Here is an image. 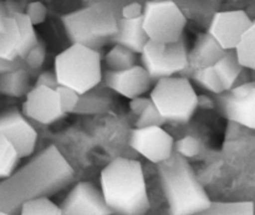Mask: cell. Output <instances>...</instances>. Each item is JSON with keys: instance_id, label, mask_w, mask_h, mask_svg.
<instances>
[{"instance_id": "cell-10", "label": "cell", "mask_w": 255, "mask_h": 215, "mask_svg": "<svg viewBox=\"0 0 255 215\" xmlns=\"http://www.w3.org/2000/svg\"><path fill=\"white\" fill-rule=\"evenodd\" d=\"M0 132L14 146L20 158L30 157L35 152L37 132L19 109L10 108L0 113Z\"/></svg>"}, {"instance_id": "cell-13", "label": "cell", "mask_w": 255, "mask_h": 215, "mask_svg": "<svg viewBox=\"0 0 255 215\" xmlns=\"http://www.w3.org/2000/svg\"><path fill=\"white\" fill-rule=\"evenodd\" d=\"M60 207L62 215H114L101 191L89 182L77 183Z\"/></svg>"}, {"instance_id": "cell-4", "label": "cell", "mask_w": 255, "mask_h": 215, "mask_svg": "<svg viewBox=\"0 0 255 215\" xmlns=\"http://www.w3.org/2000/svg\"><path fill=\"white\" fill-rule=\"evenodd\" d=\"M158 174L169 215H194L212 204L187 158L176 152L168 161L158 164Z\"/></svg>"}, {"instance_id": "cell-33", "label": "cell", "mask_w": 255, "mask_h": 215, "mask_svg": "<svg viewBox=\"0 0 255 215\" xmlns=\"http://www.w3.org/2000/svg\"><path fill=\"white\" fill-rule=\"evenodd\" d=\"M144 4H141L138 1H128L122 6L121 9V17L126 20L139 19L143 16Z\"/></svg>"}, {"instance_id": "cell-31", "label": "cell", "mask_w": 255, "mask_h": 215, "mask_svg": "<svg viewBox=\"0 0 255 215\" xmlns=\"http://www.w3.org/2000/svg\"><path fill=\"white\" fill-rule=\"evenodd\" d=\"M24 12L27 15V17H29L30 21L32 22V25L36 26V25L42 24V22L46 20L47 7L46 5L42 1H40V0H35V1L29 2V4L25 6Z\"/></svg>"}, {"instance_id": "cell-5", "label": "cell", "mask_w": 255, "mask_h": 215, "mask_svg": "<svg viewBox=\"0 0 255 215\" xmlns=\"http://www.w3.org/2000/svg\"><path fill=\"white\" fill-rule=\"evenodd\" d=\"M54 71L60 86L77 94H87L104 80L102 59L99 50L81 44H71L56 55Z\"/></svg>"}, {"instance_id": "cell-23", "label": "cell", "mask_w": 255, "mask_h": 215, "mask_svg": "<svg viewBox=\"0 0 255 215\" xmlns=\"http://www.w3.org/2000/svg\"><path fill=\"white\" fill-rule=\"evenodd\" d=\"M236 54L243 69L255 71V20L236 47Z\"/></svg>"}, {"instance_id": "cell-3", "label": "cell", "mask_w": 255, "mask_h": 215, "mask_svg": "<svg viewBox=\"0 0 255 215\" xmlns=\"http://www.w3.org/2000/svg\"><path fill=\"white\" fill-rule=\"evenodd\" d=\"M125 4L122 0H104L64 15L62 24L70 41L96 50L114 42Z\"/></svg>"}, {"instance_id": "cell-14", "label": "cell", "mask_w": 255, "mask_h": 215, "mask_svg": "<svg viewBox=\"0 0 255 215\" xmlns=\"http://www.w3.org/2000/svg\"><path fill=\"white\" fill-rule=\"evenodd\" d=\"M219 105L227 118L255 129V85L234 87L221 97Z\"/></svg>"}, {"instance_id": "cell-8", "label": "cell", "mask_w": 255, "mask_h": 215, "mask_svg": "<svg viewBox=\"0 0 255 215\" xmlns=\"http://www.w3.org/2000/svg\"><path fill=\"white\" fill-rule=\"evenodd\" d=\"M141 61L154 81L183 74L189 69V50L186 37L171 44L148 40L141 52Z\"/></svg>"}, {"instance_id": "cell-34", "label": "cell", "mask_w": 255, "mask_h": 215, "mask_svg": "<svg viewBox=\"0 0 255 215\" xmlns=\"http://www.w3.org/2000/svg\"><path fill=\"white\" fill-rule=\"evenodd\" d=\"M24 10L25 7H22L16 0H0V24L6 16L15 12H24Z\"/></svg>"}, {"instance_id": "cell-22", "label": "cell", "mask_w": 255, "mask_h": 215, "mask_svg": "<svg viewBox=\"0 0 255 215\" xmlns=\"http://www.w3.org/2000/svg\"><path fill=\"white\" fill-rule=\"evenodd\" d=\"M194 215H255L252 202H212L211 206Z\"/></svg>"}, {"instance_id": "cell-6", "label": "cell", "mask_w": 255, "mask_h": 215, "mask_svg": "<svg viewBox=\"0 0 255 215\" xmlns=\"http://www.w3.org/2000/svg\"><path fill=\"white\" fill-rule=\"evenodd\" d=\"M149 99L166 121L186 123L199 106V97L191 80L186 76H171L158 80Z\"/></svg>"}, {"instance_id": "cell-20", "label": "cell", "mask_w": 255, "mask_h": 215, "mask_svg": "<svg viewBox=\"0 0 255 215\" xmlns=\"http://www.w3.org/2000/svg\"><path fill=\"white\" fill-rule=\"evenodd\" d=\"M213 67L218 75V79L223 86L224 92H229L231 90H233L234 84L237 82L242 70H243V66L237 57L236 51L234 50L227 51L224 56Z\"/></svg>"}, {"instance_id": "cell-37", "label": "cell", "mask_w": 255, "mask_h": 215, "mask_svg": "<svg viewBox=\"0 0 255 215\" xmlns=\"http://www.w3.org/2000/svg\"><path fill=\"white\" fill-rule=\"evenodd\" d=\"M21 64H22V61L9 62V61H4V60L0 59V75L4 74V72L11 71V70L16 69V67H19Z\"/></svg>"}, {"instance_id": "cell-15", "label": "cell", "mask_w": 255, "mask_h": 215, "mask_svg": "<svg viewBox=\"0 0 255 215\" xmlns=\"http://www.w3.org/2000/svg\"><path fill=\"white\" fill-rule=\"evenodd\" d=\"M105 84L112 91L126 99L142 97L151 87L152 79L142 65H134L122 71H104Z\"/></svg>"}, {"instance_id": "cell-21", "label": "cell", "mask_w": 255, "mask_h": 215, "mask_svg": "<svg viewBox=\"0 0 255 215\" xmlns=\"http://www.w3.org/2000/svg\"><path fill=\"white\" fill-rule=\"evenodd\" d=\"M137 55L138 54L122 46V45L115 44L105 56L107 70H110V71H122V70L129 69V67L137 65Z\"/></svg>"}, {"instance_id": "cell-11", "label": "cell", "mask_w": 255, "mask_h": 215, "mask_svg": "<svg viewBox=\"0 0 255 215\" xmlns=\"http://www.w3.org/2000/svg\"><path fill=\"white\" fill-rule=\"evenodd\" d=\"M253 24L244 10L216 12L209 24L208 32L226 51L236 50L247 30Z\"/></svg>"}, {"instance_id": "cell-38", "label": "cell", "mask_w": 255, "mask_h": 215, "mask_svg": "<svg viewBox=\"0 0 255 215\" xmlns=\"http://www.w3.org/2000/svg\"><path fill=\"white\" fill-rule=\"evenodd\" d=\"M0 215H14V214H10V213H6V212L0 211Z\"/></svg>"}, {"instance_id": "cell-26", "label": "cell", "mask_w": 255, "mask_h": 215, "mask_svg": "<svg viewBox=\"0 0 255 215\" xmlns=\"http://www.w3.org/2000/svg\"><path fill=\"white\" fill-rule=\"evenodd\" d=\"M20 215H62V213L61 207L54 203L49 197H41L22 204Z\"/></svg>"}, {"instance_id": "cell-9", "label": "cell", "mask_w": 255, "mask_h": 215, "mask_svg": "<svg viewBox=\"0 0 255 215\" xmlns=\"http://www.w3.org/2000/svg\"><path fill=\"white\" fill-rule=\"evenodd\" d=\"M129 144L137 153L149 162L161 164L173 156L176 142L166 129L154 126L134 128L131 133Z\"/></svg>"}, {"instance_id": "cell-24", "label": "cell", "mask_w": 255, "mask_h": 215, "mask_svg": "<svg viewBox=\"0 0 255 215\" xmlns=\"http://www.w3.org/2000/svg\"><path fill=\"white\" fill-rule=\"evenodd\" d=\"M20 157L9 139L0 132V179L9 178L19 164Z\"/></svg>"}, {"instance_id": "cell-28", "label": "cell", "mask_w": 255, "mask_h": 215, "mask_svg": "<svg viewBox=\"0 0 255 215\" xmlns=\"http://www.w3.org/2000/svg\"><path fill=\"white\" fill-rule=\"evenodd\" d=\"M166 122L164 117L159 113L157 107L154 106L153 102L149 101L146 108L138 114V118L136 122V128H146V127H162Z\"/></svg>"}, {"instance_id": "cell-29", "label": "cell", "mask_w": 255, "mask_h": 215, "mask_svg": "<svg viewBox=\"0 0 255 215\" xmlns=\"http://www.w3.org/2000/svg\"><path fill=\"white\" fill-rule=\"evenodd\" d=\"M45 60H46V46H45L44 41L40 40L36 46L22 60V62L30 72H35L41 69L42 65L45 64Z\"/></svg>"}, {"instance_id": "cell-7", "label": "cell", "mask_w": 255, "mask_h": 215, "mask_svg": "<svg viewBox=\"0 0 255 215\" xmlns=\"http://www.w3.org/2000/svg\"><path fill=\"white\" fill-rule=\"evenodd\" d=\"M142 24L151 41L171 44L184 36L187 15L173 0H147Z\"/></svg>"}, {"instance_id": "cell-25", "label": "cell", "mask_w": 255, "mask_h": 215, "mask_svg": "<svg viewBox=\"0 0 255 215\" xmlns=\"http://www.w3.org/2000/svg\"><path fill=\"white\" fill-rule=\"evenodd\" d=\"M15 19H16L17 24L20 26V31H21V49H20V60H24L26 55L34 49L40 41L37 32L35 30V26L27 15L25 12H15Z\"/></svg>"}, {"instance_id": "cell-36", "label": "cell", "mask_w": 255, "mask_h": 215, "mask_svg": "<svg viewBox=\"0 0 255 215\" xmlns=\"http://www.w3.org/2000/svg\"><path fill=\"white\" fill-rule=\"evenodd\" d=\"M151 99H144V97H138V99H134L131 101V108L134 113L138 116L144 108H146L147 105L149 104Z\"/></svg>"}, {"instance_id": "cell-17", "label": "cell", "mask_w": 255, "mask_h": 215, "mask_svg": "<svg viewBox=\"0 0 255 215\" xmlns=\"http://www.w3.org/2000/svg\"><path fill=\"white\" fill-rule=\"evenodd\" d=\"M21 31L14 14L6 16L0 24V59L15 62L20 60Z\"/></svg>"}, {"instance_id": "cell-2", "label": "cell", "mask_w": 255, "mask_h": 215, "mask_svg": "<svg viewBox=\"0 0 255 215\" xmlns=\"http://www.w3.org/2000/svg\"><path fill=\"white\" fill-rule=\"evenodd\" d=\"M102 198L114 215H146L149 197L142 164L136 159L110 162L100 177Z\"/></svg>"}, {"instance_id": "cell-27", "label": "cell", "mask_w": 255, "mask_h": 215, "mask_svg": "<svg viewBox=\"0 0 255 215\" xmlns=\"http://www.w3.org/2000/svg\"><path fill=\"white\" fill-rule=\"evenodd\" d=\"M191 77L196 84H198L207 91L213 92V94H223L224 92L223 86H222L218 75H217L213 66L201 70H193V71H191Z\"/></svg>"}, {"instance_id": "cell-12", "label": "cell", "mask_w": 255, "mask_h": 215, "mask_svg": "<svg viewBox=\"0 0 255 215\" xmlns=\"http://www.w3.org/2000/svg\"><path fill=\"white\" fill-rule=\"evenodd\" d=\"M22 113L41 124H51L65 117L56 89L37 85L25 96Z\"/></svg>"}, {"instance_id": "cell-19", "label": "cell", "mask_w": 255, "mask_h": 215, "mask_svg": "<svg viewBox=\"0 0 255 215\" xmlns=\"http://www.w3.org/2000/svg\"><path fill=\"white\" fill-rule=\"evenodd\" d=\"M30 90V71L24 62L16 69L0 75V95L17 99L26 96Z\"/></svg>"}, {"instance_id": "cell-32", "label": "cell", "mask_w": 255, "mask_h": 215, "mask_svg": "<svg viewBox=\"0 0 255 215\" xmlns=\"http://www.w3.org/2000/svg\"><path fill=\"white\" fill-rule=\"evenodd\" d=\"M174 148H176V153H178L179 156L184 158H192L199 153V142L194 137L186 136L176 142Z\"/></svg>"}, {"instance_id": "cell-1", "label": "cell", "mask_w": 255, "mask_h": 215, "mask_svg": "<svg viewBox=\"0 0 255 215\" xmlns=\"http://www.w3.org/2000/svg\"><path fill=\"white\" fill-rule=\"evenodd\" d=\"M74 171L54 146L46 147L29 163L0 182V211L15 214L31 199L50 197L69 186Z\"/></svg>"}, {"instance_id": "cell-30", "label": "cell", "mask_w": 255, "mask_h": 215, "mask_svg": "<svg viewBox=\"0 0 255 215\" xmlns=\"http://www.w3.org/2000/svg\"><path fill=\"white\" fill-rule=\"evenodd\" d=\"M56 91L59 94V100L60 105H61L62 111L65 112V114L69 113V112L75 111V109L79 107L80 100H81V95L77 94L74 90L69 89V87L65 86H57Z\"/></svg>"}, {"instance_id": "cell-18", "label": "cell", "mask_w": 255, "mask_h": 215, "mask_svg": "<svg viewBox=\"0 0 255 215\" xmlns=\"http://www.w3.org/2000/svg\"><path fill=\"white\" fill-rule=\"evenodd\" d=\"M148 40L142 24V17L133 20H126L122 17L120 19L119 32L114 39V44L122 45L136 54L141 55Z\"/></svg>"}, {"instance_id": "cell-35", "label": "cell", "mask_w": 255, "mask_h": 215, "mask_svg": "<svg viewBox=\"0 0 255 215\" xmlns=\"http://www.w3.org/2000/svg\"><path fill=\"white\" fill-rule=\"evenodd\" d=\"M37 86H47L51 87V89H56L59 86V82H57L56 75L55 71H44L37 76L36 84Z\"/></svg>"}, {"instance_id": "cell-16", "label": "cell", "mask_w": 255, "mask_h": 215, "mask_svg": "<svg viewBox=\"0 0 255 215\" xmlns=\"http://www.w3.org/2000/svg\"><path fill=\"white\" fill-rule=\"evenodd\" d=\"M226 52L208 31L201 34L189 51V69L187 71L214 66Z\"/></svg>"}]
</instances>
